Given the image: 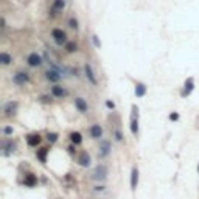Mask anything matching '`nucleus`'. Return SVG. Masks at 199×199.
<instances>
[{"instance_id":"6ab92c4d","label":"nucleus","mask_w":199,"mask_h":199,"mask_svg":"<svg viewBox=\"0 0 199 199\" xmlns=\"http://www.w3.org/2000/svg\"><path fill=\"white\" fill-rule=\"evenodd\" d=\"M3 111H5L6 115H14L16 111H17V103H16V101H14V103H13V101H11V103H8V104L5 106V109H3Z\"/></svg>"},{"instance_id":"0eeeda50","label":"nucleus","mask_w":199,"mask_h":199,"mask_svg":"<svg viewBox=\"0 0 199 199\" xmlns=\"http://www.w3.org/2000/svg\"><path fill=\"white\" fill-rule=\"evenodd\" d=\"M51 95L55 96V98H64V96H67V90L62 87V86L55 84V86L51 87Z\"/></svg>"},{"instance_id":"4be33fe9","label":"nucleus","mask_w":199,"mask_h":199,"mask_svg":"<svg viewBox=\"0 0 199 199\" xmlns=\"http://www.w3.org/2000/svg\"><path fill=\"white\" fill-rule=\"evenodd\" d=\"M64 8H66L64 0H55V3H53V11H62Z\"/></svg>"},{"instance_id":"423d86ee","label":"nucleus","mask_w":199,"mask_h":199,"mask_svg":"<svg viewBox=\"0 0 199 199\" xmlns=\"http://www.w3.org/2000/svg\"><path fill=\"white\" fill-rule=\"evenodd\" d=\"M26 64L30 67H39L42 64V58L38 55V53H30L28 58H26Z\"/></svg>"},{"instance_id":"1a4fd4ad","label":"nucleus","mask_w":199,"mask_h":199,"mask_svg":"<svg viewBox=\"0 0 199 199\" xmlns=\"http://www.w3.org/2000/svg\"><path fill=\"white\" fill-rule=\"evenodd\" d=\"M137 185H139V168L134 167L131 171V190L132 191L137 188Z\"/></svg>"},{"instance_id":"20e7f679","label":"nucleus","mask_w":199,"mask_h":199,"mask_svg":"<svg viewBox=\"0 0 199 199\" xmlns=\"http://www.w3.org/2000/svg\"><path fill=\"white\" fill-rule=\"evenodd\" d=\"M28 79H30V76H28L26 72H17V73H14V76H13V83L17 84V86H23L25 83H28Z\"/></svg>"},{"instance_id":"f257e3e1","label":"nucleus","mask_w":199,"mask_h":199,"mask_svg":"<svg viewBox=\"0 0 199 199\" xmlns=\"http://www.w3.org/2000/svg\"><path fill=\"white\" fill-rule=\"evenodd\" d=\"M131 132L134 137L139 135V109L132 106V114H131Z\"/></svg>"},{"instance_id":"dca6fc26","label":"nucleus","mask_w":199,"mask_h":199,"mask_svg":"<svg viewBox=\"0 0 199 199\" xmlns=\"http://www.w3.org/2000/svg\"><path fill=\"white\" fill-rule=\"evenodd\" d=\"M26 142H28L30 146H38V145L41 143V135L39 134H31V135H28Z\"/></svg>"},{"instance_id":"aec40b11","label":"nucleus","mask_w":199,"mask_h":199,"mask_svg":"<svg viewBox=\"0 0 199 199\" xmlns=\"http://www.w3.org/2000/svg\"><path fill=\"white\" fill-rule=\"evenodd\" d=\"M0 62H2L3 66H10L13 62V56L8 55L6 51H2V53H0Z\"/></svg>"},{"instance_id":"b1692460","label":"nucleus","mask_w":199,"mask_h":199,"mask_svg":"<svg viewBox=\"0 0 199 199\" xmlns=\"http://www.w3.org/2000/svg\"><path fill=\"white\" fill-rule=\"evenodd\" d=\"M47 139H48L50 143H55V142L58 140V134H56V132H50V134L47 135Z\"/></svg>"},{"instance_id":"7c9ffc66","label":"nucleus","mask_w":199,"mask_h":199,"mask_svg":"<svg viewBox=\"0 0 199 199\" xmlns=\"http://www.w3.org/2000/svg\"><path fill=\"white\" fill-rule=\"evenodd\" d=\"M197 171H199V165H197Z\"/></svg>"},{"instance_id":"4468645a","label":"nucleus","mask_w":199,"mask_h":199,"mask_svg":"<svg viewBox=\"0 0 199 199\" xmlns=\"http://www.w3.org/2000/svg\"><path fill=\"white\" fill-rule=\"evenodd\" d=\"M23 184H25L26 187H34L36 184H38V177H36L34 174H31V173H28V174L25 176Z\"/></svg>"},{"instance_id":"412c9836","label":"nucleus","mask_w":199,"mask_h":199,"mask_svg":"<svg viewBox=\"0 0 199 199\" xmlns=\"http://www.w3.org/2000/svg\"><path fill=\"white\" fill-rule=\"evenodd\" d=\"M70 142L73 145H79L81 142H83V137H81L79 132H72L70 134Z\"/></svg>"},{"instance_id":"7ed1b4c3","label":"nucleus","mask_w":199,"mask_h":199,"mask_svg":"<svg viewBox=\"0 0 199 199\" xmlns=\"http://www.w3.org/2000/svg\"><path fill=\"white\" fill-rule=\"evenodd\" d=\"M51 38L55 39V42L56 44H66L67 42V34H66V31H62L61 28H55L51 31Z\"/></svg>"},{"instance_id":"39448f33","label":"nucleus","mask_w":199,"mask_h":199,"mask_svg":"<svg viewBox=\"0 0 199 199\" xmlns=\"http://www.w3.org/2000/svg\"><path fill=\"white\" fill-rule=\"evenodd\" d=\"M111 152V142L109 140H101V143H100V149H98V156L100 157H106L109 156Z\"/></svg>"},{"instance_id":"393cba45","label":"nucleus","mask_w":199,"mask_h":199,"mask_svg":"<svg viewBox=\"0 0 199 199\" xmlns=\"http://www.w3.org/2000/svg\"><path fill=\"white\" fill-rule=\"evenodd\" d=\"M69 26H70V28H73V30H76V28H78V20L72 17V19L69 20Z\"/></svg>"},{"instance_id":"bb28decb","label":"nucleus","mask_w":199,"mask_h":199,"mask_svg":"<svg viewBox=\"0 0 199 199\" xmlns=\"http://www.w3.org/2000/svg\"><path fill=\"white\" fill-rule=\"evenodd\" d=\"M3 132H5L6 135H10V134H13V128H11V126H6V128L3 129Z\"/></svg>"},{"instance_id":"f03ea898","label":"nucleus","mask_w":199,"mask_h":199,"mask_svg":"<svg viewBox=\"0 0 199 199\" xmlns=\"http://www.w3.org/2000/svg\"><path fill=\"white\" fill-rule=\"evenodd\" d=\"M92 177H93L95 180H100V182H103V180L107 177V167H106L104 164L96 165L95 170H93V173H92Z\"/></svg>"},{"instance_id":"cd10ccee","label":"nucleus","mask_w":199,"mask_h":199,"mask_svg":"<svg viewBox=\"0 0 199 199\" xmlns=\"http://www.w3.org/2000/svg\"><path fill=\"white\" fill-rule=\"evenodd\" d=\"M177 118H179V114H176V112L170 114V120H177Z\"/></svg>"},{"instance_id":"9b49d317","label":"nucleus","mask_w":199,"mask_h":199,"mask_svg":"<svg viewBox=\"0 0 199 199\" xmlns=\"http://www.w3.org/2000/svg\"><path fill=\"white\" fill-rule=\"evenodd\" d=\"M90 137L92 139H101L103 137V128L100 124H92L90 128Z\"/></svg>"},{"instance_id":"c85d7f7f","label":"nucleus","mask_w":199,"mask_h":199,"mask_svg":"<svg viewBox=\"0 0 199 199\" xmlns=\"http://www.w3.org/2000/svg\"><path fill=\"white\" fill-rule=\"evenodd\" d=\"M92 39H93V44H95V47H100V42L96 39V36H92Z\"/></svg>"},{"instance_id":"6e6552de","label":"nucleus","mask_w":199,"mask_h":199,"mask_svg":"<svg viewBox=\"0 0 199 199\" xmlns=\"http://www.w3.org/2000/svg\"><path fill=\"white\" fill-rule=\"evenodd\" d=\"M84 72H86L87 79H89L93 86H96V84H98V79H96V76H95V73H93V70H92V66H90V64H86V66H84Z\"/></svg>"},{"instance_id":"9d476101","label":"nucleus","mask_w":199,"mask_h":199,"mask_svg":"<svg viewBox=\"0 0 199 199\" xmlns=\"http://www.w3.org/2000/svg\"><path fill=\"white\" fill-rule=\"evenodd\" d=\"M75 107L79 111V112H87V109H89V106H87V101L84 98H81V96H78V98H75Z\"/></svg>"},{"instance_id":"f3484780","label":"nucleus","mask_w":199,"mask_h":199,"mask_svg":"<svg viewBox=\"0 0 199 199\" xmlns=\"http://www.w3.org/2000/svg\"><path fill=\"white\" fill-rule=\"evenodd\" d=\"M194 89V81H193V78H188L187 79V83H185V87H184V92H182V96H185V95H188L191 90Z\"/></svg>"},{"instance_id":"a211bd4d","label":"nucleus","mask_w":199,"mask_h":199,"mask_svg":"<svg viewBox=\"0 0 199 199\" xmlns=\"http://www.w3.org/2000/svg\"><path fill=\"white\" fill-rule=\"evenodd\" d=\"M47 154H48V148H41V149L36 151V156H38V159L42 162V164L47 162Z\"/></svg>"},{"instance_id":"5701e85b","label":"nucleus","mask_w":199,"mask_h":199,"mask_svg":"<svg viewBox=\"0 0 199 199\" xmlns=\"http://www.w3.org/2000/svg\"><path fill=\"white\" fill-rule=\"evenodd\" d=\"M76 48H78V45H76L75 42H67V44H66V50H67L69 53L76 51Z\"/></svg>"},{"instance_id":"c756f323","label":"nucleus","mask_w":199,"mask_h":199,"mask_svg":"<svg viewBox=\"0 0 199 199\" xmlns=\"http://www.w3.org/2000/svg\"><path fill=\"white\" fill-rule=\"evenodd\" d=\"M106 104H107V107H111V109H114V103H112V101H106Z\"/></svg>"},{"instance_id":"a878e982","label":"nucleus","mask_w":199,"mask_h":199,"mask_svg":"<svg viewBox=\"0 0 199 199\" xmlns=\"http://www.w3.org/2000/svg\"><path fill=\"white\" fill-rule=\"evenodd\" d=\"M114 135H115V140H117V142H121V140H123V134H121L118 129L115 131V134H114Z\"/></svg>"},{"instance_id":"f8f14e48","label":"nucleus","mask_w":199,"mask_h":199,"mask_svg":"<svg viewBox=\"0 0 199 199\" xmlns=\"http://www.w3.org/2000/svg\"><path fill=\"white\" fill-rule=\"evenodd\" d=\"M78 164H79L81 167H89V165H90V156L87 154L86 151L81 152V154L78 156Z\"/></svg>"},{"instance_id":"ddd939ff","label":"nucleus","mask_w":199,"mask_h":199,"mask_svg":"<svg viewBox=\"0 0 199 199\" xmlns=\"http://www.w3.org/2000/svg\"><path fill=\"white\" fill-rule=\"evenodd\" d=\"M45 78H47L48 81H51V83H58V81L61 79V75L56 70H48V72H45Z\"/></svg>"},{"instance_id":"2eb2a0df","label":"nucleus","mask_w":199,"mask_h":199,"mask_svg":"<svg viewBox=\"0 0 199 199\" xmlns=\"http://www.w3.org/2000/svg\"><path fill=\"white\" fill-rule=\"evenodd\" d=\"M146 86H145L143 83H137L135 84V96H139V98H142V96H145V93H146Z\"/></svg>"}]
</instances>
